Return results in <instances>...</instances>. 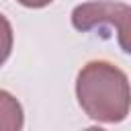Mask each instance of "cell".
Here are the masks:
<instances>
[{
  "label": "cell",
  "instance_id": "obj_3",
  "mask_svg": "<svg viewBox=\"0 0 131 131\" xmlns=\"http://www.w3.org/2000/svg\"><path fill=\"white\" fill-rule=\"evenodd\" d=\"M16 2H20V4L27 6V8H43V6L51 4L53 0H16Z\"/></svg>",
  "mask_w": 131,
  "mask_h": 131
},
{
  "label": "cell",
  "instance_id": "obj_1",
  "mask_svg": "<svg viewBox=\"0 0 131 131\" xmlns=\"http://www.w3.org/2000/svg\"><path fill=\"white\" fill-rule=\"evenodd\" d=\"M76 96L82 111L96 123H121L131 111V82L111 61H88L76 78Z\"/></svg>",
  "mask_w": 131,
  "mask_h": 131
},
{
  "label": "cell",
  "instance_id": "obj_2",
  "mask_svg": "<svg viewBox=\"0 0 131 131\" xmlns=\"http://www.w3.org/2000/svg\"><path fill=\"white\" fill-rule=\"evenodd\" d=\"M72 25L80 33L96 27L117 29V41L123 53L131 55V6L117 0H92L72 10Z\"/></svg>",
  "mask_w": 131,
  "mask_h": 131
}]
</instances>
